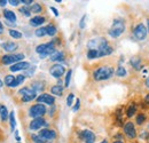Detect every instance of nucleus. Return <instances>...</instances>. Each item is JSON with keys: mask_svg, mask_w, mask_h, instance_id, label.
Here are the masks:
<instances>
[{"mask_svg": "<svg viewBox=\"0 0 149 143\" xmlns=\"http://www.w3.org/2000/svg\"><path fill=\"white\" fill-rule=\"evenodd\" d=\"M80 107V101H79V99H77V101H76V104H74V107L72 108V110H74V112H76L78 109Z\"/></svg>", "mask_w": 149, "mask_h": 143, "instance_id": "41", "label": "nucleus"}, {"mask_svg": "<svg viewBox=\"0 0 149 143\" xmlns=\"http://www.w3.org/2000/svg\"><path fill=\"white\" fill-rule=\"evenodd\" d=\"M2 85H3V83H2L1 80H0V87H2Z\"/></svg>", "mask_w": 149, "mask_h": 143, "instance_id": "51", "label": "nucleus"}, {"mask_svg": "<svg viewBox=\"0 0 149 143\" xmlns=\"http://www.w3.org/2000/svg\"><path fill=\"white\" fill-rule=\"evenodd\" d=\"M9 35L10 37H13L14 39H19V38H22V33L19 32V31H16V30H9Z\"/></svg>", "mask_w": 149, "mask_h": 143, "instance_id": "34", "label": "nucleus"}, {"mask_svg": "<svg viewBox=\"0 0 149 143\" xmlns=\"http://www.w3.org/2000/svg\"><path fill=\"white\" fill-rule=\"evenodd\" d=\"M64 60V54L62 52H54L51 55V61H63Z\"/></svg>", "mask_w": 149, "mask_h": 143, "instance_id": "20", "label": "nucleus"}, {"mask_svg": "<svg viewBox=\"0 0 149 143\" xmlns=\"http://www.w3.org/2000/svg\"><path fill=\"white\" fill-rule=\"evenodd\" d=\"M74 99V94H69V95H68V97H67V106H68V107H71V106H72Z\"/></svg>", "mask_w": 149, "mask_h": 143, "instance_id": "36", "label": "nucleus"}, {"mask_svg": "<svg viewBox=\"0 0 149 143\" xmlns=\"http://www.w3.org/2000/svg\"><path fill=\"white\" fill-rule=\"evenodd\" d=\"M145 121H146V116L143 113H139L136 116V124L138 125H142Z\"/></svg>", "mask_w": 149, "mask_h": 143, "instance_id": "32", "label": "nucleus"}, {"mask_svg": "<svg viewBox=\"0 0 149 143\" xmlns=\"http://www.w3.org/2000/svg\"><path fill=\"white\" fill-rule=\"evenodd\" d=\"M31 139H32V141L35 143H45V141H44L39 135H32Z\"/></svg>", "mask_w": 149, "mask_h": 143, "instance_id": "37", "label": "nucleus"}, {"mask_svg": "<svg viewBox=\"0 0 149 143\" xmlns=\"http://www.w3.org/2000/svg\"><path fill=\"white\" fill-rule=\"evenodd\" d=\"M65 72V69L63 65L61 64H54L51 69H49V73L54 77V78H61Z\"/></svg>", "mask_w": 149, "mask_h": 143, "instance_id": "10", "label": "nucleus"}, {"mask_svg": "<svg viewBox=\"0 0 149 143\" xmlns=\"http://www.w3.org/2000/svg\"><path fill=\"white\" fill-rule=\"evenodd\" d=\"M79 137L85 143H94V141H95V134L92 131H88V129L81 131L79 133Z\"/></svg>", "mask_w": 149, "mask_h": 143, "instance_id": "9", "label": "nucleus"}, {"mask_svg": "<svg viewBox=\"0 0 149 143\" xmlns=\"http://www.w3.org/2000/svg\"><path fill=\"white\" fill-rule=\"evenodd\" d=\"M37 102L40 104V103H45V104H48V106H52L54 104L55 102V99L54 96L49 95V94H41L37 97Z\"/></svg>", "mask_w": 149, "mask_h": 143, "instance_id": "11", "label": "nucleus"}, {"mask_svg": "<svg viewBox=\"0 0 149 143\" xmlns=\"http://www.w3.org/2000/svg\"><path fill=\"white\" fill-rule=\"evenodd\" d=\"M35 70H36V67H32V68H29V69L26 70V72H25V74H24V76H28V77H31V76L33 74V72H35Z\"/></svg>", "mask_w": 149, "mask_h": 143, "instance_id": "39", "label": "nucleus"}, {"mask_svg": "<svg viewBox=\"0 0 149 143\" xmlns=\"http://www.w3.org/2000/svg\"><path fill=\"white\" fill-rule=\"evenodd\" d=\"M146 86H147V87H149V78L147 79V81H146Z\"/></svg>", "mask_w": 149, "mask_h": 143, "instance_id": "49", "label": "nucleus"}, {"mask_svg": "<svg viewBox=\"0 0 149 143\" xmlns=\"http://www.w3.org/2000/svg\"><path fill=\"white\" fill-rule=\"evenodd\" d=\"M36 36L37 37H44L45 35H47V31H46V26L45 28H39L36 30Z\"/></svg>", "mask_w": 149, "mask_h": 143, "instance_id": "33", "label": "nucleus"}, {"mask_svg": "<svg viewBox=\"0 0 149 143\" xmlns=\"http://www.w3.org/2000/svg\"><path fill=\"white\" fill-rule=\"evenodd\" d=\"M125 30V24L122 19H115L113 23H112L111 29L109 30V35L112 37V38H117L119 37Z\"/></svg>", "mask_w": 149, "mask_h": 143, "instance_id": "2", "label": "nucleus"}, {"mask_svg": "<svg viewBox=\"0 0 149 143\" xmlns=\"http://www.w3.org/2000/svg\"><path fill=\"white\" fill-rule=\"evenodd\" d=\"M140 61H141L140 57L135 56V57H132V58H131L130 63H131V65L134 67L135 69H140V68H141V65H140Z\"/></svg>", "mask_w": 149, "mask_h": 143, "instance_id": "23", "label": "nucleus"}, {"mask_svg": "<svg viewBox=\"0 0 149 143\" xmlns=\"http://www.w3.org/2000/svg\"><path fill=\"white\" fill-rule=\"evenodd\" d=\"M113 143H123V142H122V141H115Z\"/></svg>", "mask_w": 149, "mask_h": 143, "instance_id": "52", "label": "nucleus"}, {"mask_svg": "<svg viewBox=\"0 0 149 143\" xmlns=\"http://www.w3.org/2000/svg\"><path fill=\"white\" fill-rule=\"evenodd\" d=\"M113 69L109 65H104V67H101L99 69H96L93 72V78L94 80L96 81H101V80H107L109 78H111L113 76Z\"/></svg>", "mask_w": 149, "mask_h": 143, "instance_id": "1", "label": "nucleus"}, {"mask_svg": "<svg viewBox=\"0 0 149 143\" xmlns=\"http://www.w3.org/2000/svg\"><path fill=\"white\" fill-rule=\"evenodd\" d=\"M9 121H10V128H12V131H15L16 121H15V113H14V111H12L9 113Z\"/></svg>", "mask_w": 149, "mask_h": 143, "instance_id": "27", "label": "nucleus"}, {"mask_svg": "<svg viewBox=\"0 0 149 143\" xmlns=\"http://www.w3.org/2000/svg\"><path fill=\"white\" fill-rule=\"evenodd\" d=\"M17 143H21V142H17Z\"/></svg>", "mask_w": 149, "mask_h": 143, "instance_id": "54", "label": "nucleus"}, {"mask_svg": "<svg viewBox=\"0 0 149 143\" xmlns=\"http://www.w3.org/2000/svg\"><path fill=\"white\" fill-rule=\"evenodd\" d=\"M149 134L148 133H146V134H143V133H142V134H141V135H140V137H141V139H143V137H145V139H146V137H147V136H148Z\"/></svg>", "mask_w": 149, "mask_h": 143, "instance_id": "47", "label": "nucleus"}, {"mask_svg": "<svg viewBox=\"0 0 149 143\" xmlns=\"http://www.w3.org/2000/svg\"><path fill=\"white\" fill-rule=\"evenodd\" d=\"M136 112V107L134 106V104H132L129 109H127V111H126V116L129 117V118H131V117H133L134 116V113Z\"/></svg>", "mask_w": 149, "mask_h": 143, "instance_id": "30", "label": "nucleus"}, {"mask_svg": "<svg viewBox=\"0 0 149 143\" xmlns=\"http://www.w3.org/2000/svg\"><path fill=\"white\" fill-rule=\"evenodd\" d=\"M100 143H108V141H107V140H103L102 142H100Z\"/></svg>", "mask_w": 149, "mask_h": 143, "instance_id": "50", "label": "nucleus"}, {"mask_svg": "<svg viewBox=\"0 0 149 143\" xmlns=\"http://www.w3.org/2000/svg\"><path fill=\"white\" fill-rule=\"evenodd\" d=\"M41 10H42V7H41L39 3H33V5H31V7H30V12H31V13H35V14L41 13Z\"/></svg>", "mask_w": 149, "mask_h": 143, "instance_id": "26", "label": "nucleus"}, {"mask_svg": "<svg viewBox=\"0 0 149 143\" xmlns=\"http://www.w3.org/2000/svg\"><path fill=\"white\" fill-rule=\"evenodd\" d=\"M71 74H72V71L71 70H69V71L67 72V76H65V81H64V86L65 87H69V85H70V79H71Z\"/></svg>", "mask_w": 149, "mask_h": 143, "instance_id": "35", "label": "nucleus"}, {"mask_svg": "<svg viewBox=\"0 0 149 143\" xmlns=\"http://www.w3.org/2000/svg\"><path fill=\"white\" fill-rule=\"evenodd\" d=\"M8 2H9L12 6H17L19 2H21V0H9Z\"/></svg>", "mask_w": 149, "mask_h": 143, "instance_id": "42", "label": "nucleus"}, {"mask_svg": "<svg viewBox=\"0 0 149 143\" xmlns=\"http://www.w3.org/2000/svg\"><path fill=\"white\" fill-rule=\"evenodd\" d=\"M107 44H108V41H107L104 38H94V39H91V40L88 41L87 46H88L90 49L99 51L102 46H104V45H107Z\"/></svg>", "mask_w": 149, "mask_h": 143, "instance_id": "6", "label": "nucleus"}, {"mask_svg": "<svg viewBox=\"0 0 149 143\" xmlns=\"http://www.w3.org/2000/svg\"><path fill=\"white\" fill-rule=\"evenodd\" d=\"M51 10H53V13H54V15H55V16H58V12L56 10V8H54V7H51Z\"/></svg>", "mask_w": 149, "mask_h": 143, "instance_id": "44", "label": "nucleus"}, {"mask_svg": "<svg viewBox=\"0 0 149 143\" xmlns=\"http://www.w3.org/2000/svg\"><path fill=\"white\" fill-rule=\"evenodd\" d=\"M46 125V121H45V119L44 118H36V119H33L31 123H30V129L31 131H37V129H40L42 126Z\"/></svg>", "mask_w": 149, "mask_h": 143, "instance_id": "13", "label": "nucleus"}, {"mask_svg": "<svg viewBox=\"0 0 149 143\" xmlns=\"http://www.w3.org/2000/svg\"><path fill=\"white\" fill-rule=\"evenodd\" d=\"M85 19H86V15H84L83 18L80 19V23H79V28L80 29H84L85 28Z\"/></svg>", "mask_w": 149, "mask_h": 143, "instance_id": "40", "label": "nucleus"}, {"mask_svg": "<svg viewBox=\"0 0 149 143\" xmlns=\"http://www.w3.org/2000/svg\"><path fill=\"white\" fill-rule=\"evenodd\" d=\"M51 92H52V94H54L56 96H61L62 93H63V87L61 85H55V86L52 87Z\"/></svg>", "mask_w": 149, "mask_h": 143, "instance_id": "21", "label": "nucleus"}, {"mask_svg": "<svg viewBox=\"0 0 149 143\" xmlns=\"http://www.w3.org/2000/svg\"><path fill=\"white\" fill-rule=\"evenodd\" d=\"M23 58H24L23 54H9V55H3L1 57V62L6 65L7 64H15V63H19Z\"/></svg>", "mask_w": 149, "mask_h": 143, "instance_id": "5", "label": "nucleus"}, {"mask_svg": "<svg viewBox=\"0 0 149 143\" xmlns=\"http://www.w3.org/2000/svg\"><path fill=\"white\" fill-rule=\"evenodd\" d=\"M44 22H45V17H42V16H35V17H32L30 19V24L32 26H39Z\"/></svg>", "mask_w": 149, "mask_h": 143, "instance_id": "18", "label": "nucleus"}, {"mask_svg": "<svg viewBox=\"0 0 149 143\" xmlns=\"http://www.w3.org/2000/svg\"><path fill=\"white\" fill-rule=\"evenodd\" d=\"M3 16H5V18H6L7 21H10V22H13V23H15V21H16V15H15V13L12 12V10H8V9L3 10Z\"/></svg>", "mask_w": 149, "mask_h": 143, "instance_id": "17", "label": "nucleus"}, {"mask_svg": "<svg viewBox=\"0 0 149 143\" xmlns=\"http://www.w3.org/2000/svg\"><path fill=\"white\" fill-rule=\"evenodd\" d=\"M116 74H117L118 77H125V76H126V70H125V68L122 67V65H119V67L117 68Z\"/></svg>", "mask_w": 149, "mask_h": 143, "instance_id": "31", "label": "nucleus"}, {"mask_svg": "<svg viewBox=\"0 0 149 143\" xmlns=\"http://www.w3.org/2000/svg\"><path fill=\"white\" fill-rule=\"evenodd\" d=\"M99 57H103V56H107V55H110L112 53V48L107 44V45H104V46H102L99 51Z\"/></svg>", "mask_w": 149, "mask_h": 143, "instance_id": "15", "label": "nucleus"}, {"mask_svg": "<svg viewBox=\"0 0 149 143\" xmlns=\"http://www.w3.org/2000/svg\"><path fill=\"white\" fill-rule=\"evenodd\" d=\"M24 79H25V76H24V74H19V76H16V77H15V81H14V84H13V87H17L19 85H21V84L24 81Z\"/></svg>", "mask_w": 149, "mask_h": 143, "instance_id": "24", "label": "nucleus"}, {"mask_svg": "<svg viewBox=\"0 0 149 143\" xmlns=\"http://www.w3.org/2000/svg\"><path fill=\"white\" fill-rule=\"evenodd\" d=\"M46 113V108L42 104H35L30 108L29 110V115L30 117H32L33 119L36 118H42V116Z\"/></svg>", "mask_w": 149, "mask_h": 143, "instance_id": "4", "label": "nucleus"}, {"mask_svg": "<svg viewBox=\"0 0 149 143\" xmlns=\"http://www.w3.org/2000/svg\"><path fill=\"white\" fill-rule=\"evenodd\" d=\"M21 2L24 3L25 6H29V5H31V2H33V1H32V0H21Z\"/></svg>", "mask_w": 149, "mask_h": 143, "instance_id": "43", "label": "nucleus"}, {"mask_svg": "<svg viewBox=\"0 0 149 143\" xmlns=\"http://www.w3.org/2000/svg\"><path fill=\"white\" fill-rule=\"evenodd\" d=\"M29 68H30V63L29 62H19V63L13 64L9 68V70L12 72H16L19 71V70H28Z\"/></svg>", "mask_w": 149, "mask_h": 143, "instance_id": "14", "label": "nucleus"}, {"mask_svg": "<svg viewBox=\"0 0 149 143\" xmlns=\"http://www.w3.org/2000/svg\"><path fill=\"white\" fill-rule=\"evenodd\" d=\"M133 32H134V36L138 40H145L147 37V33H148V30L146 29V26L142 23H140L134 28Z\"/></svg>", "mask_w": 149, "mask_h": 143, "instance_id": "7", "label": "nucleus"}, {"mask_svg": "<svg viewBox=\"0 0 149 143\" xmlns=\"http://www.w3.org/2000/svg\"><path fill=\"white\" fill-rule=\"evenodd\" d=\"M32 90H35L36 93H37V92H42V90H44V85H42L41 83H39V81H36V83L32 84Z\"/></svg>", "mask_w": 149, "mask_h": 143, "instance_id": "29", "label": "nucleus"}, {"mask_svg": "<svg viewBox=\"0 0 149 143\" xmlns=\"http://www.w3.org/2000/svg\"><path fill=\"white\" fill-rule=\"evenodd\" d=\"M148 32H149V19H148Z\"/></svg>", "mask_w": 149, "mask_h": 143, "instance_id": "53", "label": "nucleus"}, {"mask_svg": "<svg viewBox=\"0 0 149 143\" xmlns=\"http://www.w3.org/2000/svg\"><path fill=\"white\" fill-rule=\"evenodd\" d=\"M15 81V77L12 74H8L5 77V85H7L8 87H13V84Z\"/></svg>", "mask_w": 149, "mask_h": 143, "instance_id": "22", "label": "nucleus"}, {"mask_svg": "<svg viewBox=\"0 0 149 143\" xmlns=\"http://www.w3.org/2000/svg\"><path fill=\"white\" fill-rule=\"evenodd\" d=\"M96 57H99V52L95 51V49H88V52H87V58L88 60H94Z\"/></svg>", "mask_w": 149, "mask_h": 143, "instance_id": "28", "label": "nucleus"}, {"mask_svg": "<svg viewBox=\"0 0 149 143\" xmlns=\"http://www.w3.org/2000/svg\"><path fill=\"white\" fill-rule=\"evenodd\" d=\"M145 102H146L147 104H149V93L146 95V97H145Z\"/></svg>", "mask_w": 149, "mask_h": 143, "instance_id": "46", "label": "nucleus"}, {"mask_svg": "<svg viewBox=\"0 0 149 143\" xmlns=\"http://www.w3.org/2000/svg\"><path fill=\"white\" fill-rule=\"evenodd\" d=\"M46 31H47V35H48V36L53 37V36H55L57 30H56V28L53 24H48V25L46 26Z\"/></svg>", "mask_w": 149, "mask_h": 143, "instance_id": "25", "label": "nucleus"}, {"mask_svg": "<svg viewBox=\"0 0 149 143\" xmlns=\"http://www.w3.org/2000/svg\"><path fill=\"white\" fill-rule=\"evenodd\" d=\"M38 135H39L45 142H46V141H52V140H54V139L56 137L55 131H53V129H48V128L41 129V131L39 132Z\"/></svg>", "mask_w": 149, "mask_h": 143, "instance_id": "8", "label": "nucleus"}, {"mask_svg": "<svg viewBox=\"0 0 149 143\" xmlns=\"http://www.w3.org/2000/svg\"><path fill=\"white\" fill-rule=\"evenodd\" d=\"M19 12H21L22 14H24L25 16H30V15H31V12H30L28 8H25V7H22V8L19 9Z\"/></svg>", "mask_w": 149, "mask_h": 143, "instance_id": "38", "label": "nucleus"}, {"mask_svg": "<svg viewBox=\"0 0 149 143\" xmlns=\"http://www.w3.org/2000/svg\"><path fill=\"white\" fill-rule=\"evenodd\" d=\"M7 2L8 1H6V0H0V6H6Z\"/></svg>", "mask_w": 149, "mask_h": 143, "instance_id": "45", "label": "nucleus"}, {"mask_svg": "<svg viewBox=\"0 0 149 143\" xmlns=\"http://www.w3.org/2000/svg\"><path fill=\"white\" fill-rule=\"evenodd\" d=\"M124 133L130 137V139H134L136 136V132H135V127L133 125V123H126L124 125Z\"/></svg>", "mask_w": 149, "mask_h": 143, "instance_id": "12", "label": "nucleus"}, {"mask_svg": "<svg viewBox=\"0 0 149 143\" xmlns=\"http://www.w3.org/2000/svg\"><path fill=\"white\" fill-rule=\"evenodd\" d=\"M8 110H7V108L5 107L3 104H0V118H1V120L2 121H6L7 119H8Z\"/></svg>", "mask_w": 149, "mask_h": 143, "instance_id": "19", "label": "nucleus"}, {"mask_svg": "<svg viewBox=\"0 0 149 143\" xmlns=\"http://www.w3.org/2000/svg\"><path fill=\"white\" fill-rule=\"evenodd\" d=\"M1 47L6 51V52H9V53H13L14 51H16L17 49V44H15V42H3L2 45H1Z\"/></svg>", "mask_w": 149, "mask_h": 143, "instance_id": "16", "label": "nucleus"}, {"mask_svg": "<svg viewBox=\"0 0 149 143\" xmlns=\"http://www.w3.org/2000/svg\"><path fill=\"white\" fill-rule=\"evenodd\" d=\"M19 94L22 96V101L23 102H30V101L37 99V93L32 88H29V87H24V88L19 90Z\"/></svg>", "mask_w": 149, "mask_h": 143, "instance_id": "3", "label": "nucleus"}, {"mask_svg": "<svg viewBox=\"0 0 149 143\" xmlns=\"http://www.w3.org/2000/svg\"><path fill=\"white\" fill-rule=\"evenodd\" d=\"M3 32V26H2V23L0 22V33H2Z\"/></svg>", "mask_w": 149, "mask_h": 143, "instance_id": "48", "label": "nucleus"}]
</instances>
